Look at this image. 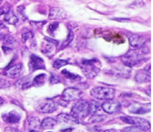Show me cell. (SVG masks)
<instances>
[{"mask_svg":"<svg viewBox=\"0 0 153 132\" xmlns=\"http://www.w3.org/2000/svg\"><path fill=\"white\" fill-rule=\"evenodd\" d=\"M128 41H129L130 45L132 46V48L136 49V48L143 47L147 40H146L144 37L136 35V34H129V35H128Z\"/></svg>","mask_w":153,"mask_h":132,"instance_id":"11","label":"cell"},{"mask_svg":"<svg viewBox=\"0 0 153 132\" xmlns=\"http://www.w3.org/2000/svg\"><path fill=\"white\" fill-rule=\"evenodd\" d=\"M4 20L7 23L11 24V25H16V24H18V22H19V18L17 17V15L11 11H9L5 14Z\"/></svg>","mask_w":153,"mask_h":132,"instance_id":"19","label":"cell"},{"mask_svg":"<svg viewBox=\"0 0 153 132\" xmlns=\"http://www.w3.org/2000/svg\"><path fill=\"white\" fill-rule=\"evenodd\" d=\"M17 11L19 12V13L22 15L23 19H26V15H25V6L23 5H20L19 7L17 8Z\"/></svg>","mask_w":153,"mask_h":132,"instance_id":"34","label":"cell"},{"mask_svg":"<svg viewBox=\"0 0 153 132\" xmlns=\"http://www.w3.org/2000/svg\"><path fill=\"white\" fill-rule=\"evenodd\" d=\"M67 18V13L64 9L60 7H53L51 8L49 12V19L51 20H63Z\"/></svg>","mask_w":153,"mask_h":132,"instance_id":"12","label":"cell"},{"mask_svg":"<svg viewBox=\"0 0 153 132\" xmlns=\"http://www.w3.org/2000/svg\"><path fill=\"white\" fill-rule=\"evenodd\" d=\"M73 28H71V27L69 26V34H68V38H67V40L66 41H64V43H63V45H62V47H61L60 49L62 50L63 48H65V47H67L70 43L72 42V40H73V38H74V33H73Z\"/></svg>","mask_w":153,"mask_h":132,"instance_id":"27","label":"cell"},{"mask_svg":"<svg viewBox=\"0 0 153 132\" xmlns=\"http://www.w3.org/2000/svg\"><path fill=\"white\" fill-rule=\"evenodd\" d=\"M26 130L28 131H40L41 130V123L39 119L35 116H28L25 122Z\"/></svg>","mask_w":153,"mask_h":132,"instance_id":"10","label":"cell"},{"mask_svg":"<svg viewBox=\"0 0 153 132\" xmlns=\"http://www.w3.org/2000/svg\"><path fill=\"white\" fill-rule=\"evenodd\" d=\"M61 79L58 76L56 75H52L51 79H50V84L51 85H55V84H58V82H60Z\"/></svg>","mask_w":153,"mask_h":132,"instance_id":"32","label":"cell"},{"mask_svg":"<svg viewBox=\"0 0 153 132\" xmlns=\"http://www.w3.org/2000/svg\"><path fill=\"white\" fill-rule=\"evenodd\" d=\"M130 69H111V70H105V73H108V75L111 76H121V78H129L130 75Z\"/></svg>","mask_w":153,"mask_h":132,"instance_id":"15","label":"cell"},{"mask_svg":"<svg viewBox=\"0 0 153 132\" xmlns=\"http://www.w3.org/2000/svg\"><path fill=\"white\" fill-rule=\"evenodd\" d=\"M100 106H102L103 111L105 113H109V114L118 112L121 108L120 103H119L118 101H115L114 99H109V100L105 101Z\"/></svg>","mask_w":153,"mask_h":132,"instance_id":"8","label":"cell"},{"mask_svg":"<svg viewBox=\"0 0 153 132\" xmlns=\"http://www.w3.org/2000/svg\"><path fill=\"white\" fill-rule=\"evenodd\" d=\"M112 20L117 21V22H128L129 19H126V18H114Z\"/></svg>","mask_w":153,"mask_h":132,"instance_id":"38","label":"cell"},{"mask_svg":"<svg viewBox=\"0 0 153 132\" xmlns=\"http://www.w3.org/2000/svg\"><path fill=\"white\" fill-rule=\"evenodd\" d=\"M10 87V82L6 79H0V88H6Z\"/></svg>","mask_w":153,"mask_h":132,"instance_id":"33","label":"cell"},{"mask_svg":"<svg viewBox=\"0 0 153 132\" xmlns=\"http://www.w3.org/2000/svg\"><path fill=\"white\" fill-rule=\"evenodd\" d=\"M45 79H46V75H39L37 76H35V79H33V84L36 85H42L45 82Z\"/></svg>","mask_w":153,"mask_h":132,"instance_id":"28","label":"cell"},{"mask_svg":"<svg viewBox=\"0 0 153 132\" xmlns=\"http://www.w3.org/2000/svg\"><path fill=\"white\" fill-rule=\"evenodd\" d=\"M88 106H90V114H94V113H97V110L100 107V104L96 100L93 101H88Z\"/></svg>","mask_w":153,"mask_h":132,"instance_id":"24","label":"cell"},{"mask_svg":"<svg viewBox=\"0 0 153 132\" xmlns=\"http://www.w3.org/2000/svg\"><path fill=\"white\" fill-rule=\"evenodd\" d=\"M58 26H59V23H52L49 25V32L53 33L55 30L58 28Z\"/></svg>","mask_w":153,"mask_h":132,"instance_id":"36","label":"cell"},{"mask_svg":"<svg viewBox=\"0 0 153 132\" xmlns=\"http://www.w3.org/2000/svg\"><path fill=\"white\" fill-rule=\"evenodd\" d=\"M22 64H17L11 67H7L5 72V75L7 76H10V78H16L22 72Z\"/></svg>","mask_w":153,"mask_h":132,"instance_id":"17","label":"cell"},{"mask_svg":"<svg viewBox=\"0 0 153 132\" xmlns=\"http://www.w3.org/2000/svg\"><path fill=\"white\" fill-rule=\"evenodd\" d=\"M135 81L137 82H147L150 81V73L146 70H139L135 75Z\"/></svg>","mask_w":153,"mask_h":132,"instance_id":"18","label":"cell"},{"mask_svg":"<svg viewBox=\"0 0 153 132\" xmlns=\"http://www.w3.org/2000/svg\"><path fill=\"white\" fill-rule=\"evenodd\" d=\"M69 63H70L69 60H56L53 63V67H54V69H60V67H62L63 66L68 65Z\"/></svg>","mask_w":153,"mask_h":132,"instance_id":"30","label":"cell"},{"mask_svg":"<svg viewBox=\"0 0 153 132\" xmlns=\"http://www.w3.org/2000/svg\"><path fill=\"white\" fill-rule=\"evenodd\" d=\"M149 53V49L144 48V46L141 48H136L135 50L128 51L124 56L121 57L122 63L127 67H133L139 66L140 64L145 62V59H143L144 55Z\"/></svg>","mask_w":153,"mask_h":132,"instance_id":"1","label":"cell"},{"mask_svg":"<svg viewBox=\"0 0 153 132\" xmlns=\"http://www.w3.org/2000/svg\"><path fill=\"white\" fill-rule=\"evenodd\" d=\"M57 109V103L52 99H46L42 101L37 106L39 113H52Z\"/></svg>","mask_w":153,"mask_h":132,"instance_id":"7","label":"cell"},{"mask_svg":"<svg viewBox=\"0 0 153 132\" xmlns=\"http://www.w3.org/2000/svg\"><path fill=\"white\" fill-rule=\"evenodd\" d=\"M33 38H34V33L32 31H30V30H27V31L23 32L22 35H21V40H22V42L24 44H26L29 40H31Z\"/></svg>","mask_w":153,"mask_h":132,"instance_id":"23","label":"cell"},{"mask_svg":"<svg viewBox=\"0 0 153 132\" xmlns=\"http://www.w3.org/2000/svg\"><path fill=\"white\" fill-rule=\"evenodd\" d=\"M54 45L55 44H53V43H51V42H49V44H45L44 46H43V48H42V52L45 55H48V56H49V54L52 53V52H54V49H55Z\"/></svg>","mask_w":153,"mask_h":132,"instance_id":"25","label":"cell"},{"mask_svg":"<svg viewBox=\"0 0 153 132\" xmlns=\"http://www.w3.org/2000/svg\"><path fill=\"white\" fill-rule=\"evenodd\" d=\"M120 119L122 121L131 124L133 126L138 127L139 129L143 131H147L150 129V122L141 117H128V116H121Z\"/></svg>","mask_w":153,"mask_h":132,"instance_id":"5","label":"cell"},{"mask_svg":"<svg viewBox=\"0 0 153 132\" xmlns=\"http://www.w3.org/2000/svg\"><path fill=\"white\" fill-rule=\"evenodd\" d=\"M145 5V3L143 0H135L132 3H130L128 5V8H132V9H136V8H141Z\"/></svg>","mask_w":153,"mask_h":132,"instance_id":"29","label":"cell"},{"mask_svg":"<svg viewBox=\"0 0 153 132\" xmlns=\"http://www.w3.org/2000/svg\"><path fill=\"white\" fill-rule=\"evenodd\" d=\"M105 119V115L103 114H96V113H94L93 116H91V118L90 119V122L91 123H99V122H102Z\"/></svg>","mask_w":153,"mask_h":132,"instance_id":"26","label":"cell"},{"mask_svg":"<svg viewBox=\"0 0 153 132\" xmlns=\"http://www.w3.org/2000/svg\"><path fill=\"white\" fill-rule=\"evenodd\" d=\"M151 110L150 108V103L147 104H134V105L130 106L129 111L132 113H136V114H144Z\"/></svg>","mask_w":153,"mask_h":132,"instance_id":"14","label":"cell"},{"mask_svg":"<svg viewBox=\"0 0 153 132\" xmlns=\"http://www.w3.org/2000/svg\"><path fill=\"white\" fill-rule=\"evenodd\" d=\"M100 62L97 59L81 61V69L88 79H94V76H97L100 70Z\"/></svg>","mask_w":153,"mask_h":132,"instance_id":"2","label":"cell"},{"mask_svg":"<svg viewBox=\"0 0 153 132\" xmlns=\"http://www.w3.org/2000/svg\"><path fill=\"white\" fill-rule=\"evenodd\" d=\"M90 114V106L88 101L87 100H79L72 108V115L79 121L84 120Z\"/></svg>","mask_w":153,"mask_h":132,"instance_id":"4","label":"cell"},{"mask_svg":"<svg viewBox=\"0 0 153 132\" xmlns=\"http://www.w3.org/2000/svg\"><path fill=\"white\" fill-rule=\"evenodd\" d=\"M3 102H4V100H3V99H1V97H0V105H1V104H3Z\"/></svg>","mask_w":153,"mask_h":132,"instance_id":"42","label":"cell"},{"mask_svg":"<svg viewBox=\"0 0 153 132\" xmlns=\"http://www.w3.org/2000/svg\"><path fill=\"white\" fill-rule=\"evenodd\" d=\"M62 73L66 76V78H68L70 79H73V81H75V79H79V75L72 73H70L69 70H63Z\"/></svg>","mask_w":153,"mask_h":132,"instance_id":"31","label":"cell"},{"mask_svg":"<svg viewBox=\"0 0 153 132\" xmlns=\"http://www.w3.org/2000/svg\"><path fill=\"white\" fill-rule=\"evenodd\" d=\"M91 96L96 99L109 100L114 99L115 96V90L114 88L105 85V87H94L91 88Z\"/></svg>","mask_w":153,"mask_h":132,"instance_id":"3","label":"cell"},{"mask_svg":"<svg viewBox=\"0 0 153 132\" xmlns=\"http://www.w3.org/2000/svg\"><path fill=\"white\" fill-rule=\"evenodd\" d=\"M5 131H18L16 128H11V127H7L5 128Z\"/></svg>","mask_w":153,"mask_h":132,"instance_id":"41","label":"cell"},{"mask_svg":"<svg viewBox=\"0 0 153 132\" xmlns=\"http://www.w3.org/2000/svg\"><path fill=\"white\" fill-rule=\"evenodd\" d=\"M31 85H32V82L30 81L28 78L21 79L20 81H18L16 82V87L20 88L21 90H27V88H29Z\"/></svg>","mask_w":153,"mask_h":132,"instance_id":"22","label":"cell"},{"mask_svg":"<svg viewBox=\"0 0 153 132\" xmlns=\"http://www.w3.org/2000/svg\"><path fill=\"white\" fill-rule=\"evenodd\" d=\"M2 118L6 123L14 124V123H17V122L20 121L21 116H20V114H18V113H16V112H8V113L3 114Z\"/></svg>","mask_w":153,"mask_h":132,"instance_id":"16","label":"cell"},{"mask_svg":"<svg viewBox=\"0 0 153 132\" xmlns=\"http://www.w3.org/2000/svg\"><path fill=\"white\" fill-rule=\"evenodd\" d=\"M1 36H2V35H1V33H0V40L2 39V37H1Z\"/></svg>","mask_w":153,"mask_h":132,"instance_id":"43","label":"cell"},{"mask_svg":"<svg viewBox=\"0 0 153 132\" xmlns=\"http://www.w3.org/2000/svg\"><path fill=\"white\" fill-rule=\"evenodd\" d=\"M10 11V7H9V6L6 4V5H4L3 6V7L0 9V15H3V14H6L7 13V12H9Z\"/></svg>","mask_w":153,"mask_h":132,"instance_id":"35","label":"cell"},{"mask_svg":"<svg viewBox=\"0 0 153 132\" xmlns=\"http://www.w3.org/2000/svg\"><path fill=\"white\" fill-rule=\"evenodd\" d=\"M45 40H46V41H48V42L53 43V44H55V45H58V44H59V42H58V41H55V40H52V39H50V38H48V37H46Z\"/></svg>","mask_w":153,"mask_h":132,"instance_id":"40","label":"cell"},{"mask_svg":"<svg viewBox=\"0 0 153 132\" xmlns=\"http://www.w3.org/2000/svg\"><path fill=\"white\" fill-rule=\"evenodd\" d=\"M0 79H1V76H0Z\"/></svg>","mask_w":153,"mask_h":132,"instance_id":"44","label":"cell"},{"mask_svg":"<svg viewBox=\"0 0 153 132\" xmlns=\"http://www.w3.org/2000/svg\"><path fill=\"white\" fill-rule=\"evenodd\" d=\"M29 67L31 72H35L37 70H45V64L42 58H40L36 55H31L29 62Z\"/></svg>","mask_w":153,"mask_h":132,"instance_id":"9","label":"cell"},{"mask_svg":"<svg viewBox=\"0 0 153 132\" xmlns=\"http://www.w3.org/2000/svg\"><path fill=\"white\" fill-rule=\"evenodd\" d=\"M123 131H133V132H139V131H141V129H139L138 127H136V126H133V127H126V128H124Z\"/></svg>","mask_w":153,"mask_h":132,"instance_id":"37","label":"cell"},{"mask_svg":"<svg viewBox=\"0 0 153 132\" xmlns=\"http://www.w3.org/2000/svg\"><path fill=\"white\" fill-rule=\"evenodd\" d=\"M3 40H4V47L10 48L13 50V49L17 46L16 40H15L14 37H12L11 35H5L3 37Z\"/></svg>","mask_w":153,"mask_h":132,"instance_id":"20","label":"cell"},{"mask_svg":"<svg viewBox=\"0 0 153 132\" xmlns=\"http://www.w3.org/2000/svg\"><path fill=\"white\" fill-rule=\"evenodd\" d=\"M57 124V121L53 118H45L41 123L42 129H52Z\"/></svg>","mask_w":153,"mask_h":132,"instance_id":"21","label":"cell"},{"mask_svg":"<svg viewBox=\"0 0 153 132\" xmlns=\"http://www.w3.org/2000/svg\"><path fill=\"white\" fill-rule=\"evenodd\" d=\"M57 123L59 124H78L79 120L76 119L73 115H70L68 113H61L57 116Z\"/></svg>","mask_w":153,"mask_h":132,"instance_id":"13","label":"cell"},{"mask_svg":"<svg viewBox=\"0 0 153 132\" xmlns=\"http://www.w3.org/2000/svg\"><path fill=\"white\" fill-rule=\"evenodd\" d=\"M31 24L33 26L40 27V26H43L44 24H46V21H43V22H31Z\"/></svg>","mask_w":153,"mask_h":132,"instance_id":"39","label":"cell"},{"mask_svg":"<svg viewBox=\"0 0 153 132\" xmlns=\"http://www.w3.org/2000/svg\"><path fill=\"white\" fill-rule=\"evenodd\" d=\"M82 96V91L78 90V88H68L63 91L62 99H65L66 101H68V102H71V101H76V100L81 99Z\"/></svg>","mask_w":153,"mask_h":132,"instance_id":"6","label":"cell"}]
</instances>
